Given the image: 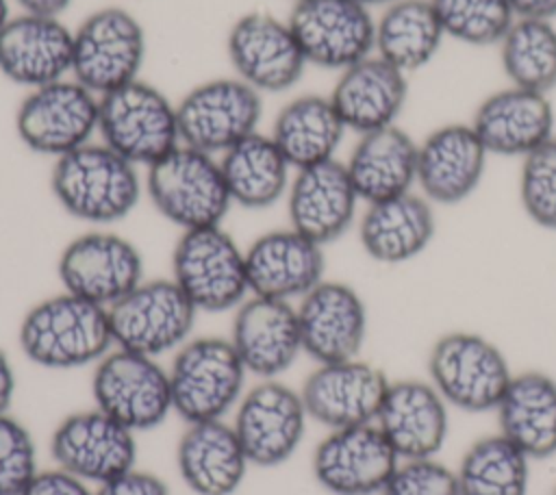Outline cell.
I'll return each instance as SVG.
<instances>
[{
    "mask_svg": "<svg viewBox=\"0 0 556 495\" xmlns=\"http://www.w3.org/2000/svg\"><path fill=\"white\" fill-rule=\"evenodd\" d=\"M50 189L74 219L106 226L135 211L143 187L135 163L102 141H89L54 158Z\"/></svg>",
    "mask_w": 556,
    "mask_h": 495,
    "instance_id": "obj_1",
    "label": "cell"
},
{
    "mask_svg": "<svg viewBox=\"0 0 556 495\" xmlns=\"http://www.w3.org/2000/svg\"><path fill=\"white\" fill-rule=\"evenodd\" d=\"M24 356L46 369H76L102 360L113 345L109 308L74 293L30 306L17 332Z\"/></svg>",
    "mask_w": 556,
    "mask_h": 495,
    "instance_id": "obj_2",
    "label": "cell"
},
{
    "mask_svg": "<svg viewBox=\"0 0 556 495\" xmlns=\"http://www.w3.org/2000/svg\"><path fill=\"white\" fill-rule=\"evenodd\" d=\"M154 208L180 230L222 226L232 200L215 154L178 143L146 174Z\"/></svg>",
    "mask_w": 556,
    "mask_h": 495,
    "instance_id": "obj_3",
    "label": "cell"
},
{
    "mask_svg": "<svg viewBox=\"0 0 556 495\" xmlns=\"http://www.w3.org/2000/svg\"><path fill=\"white\" fill-rule=\"evenodd\" d=\"M98 137L137 167H150L180 143L176 102L143 78L122 85L100 96Z\"/></svg>",
    "mask_w": 556,
    "mask_h": 495,
    "instance_id": "obj_4",
    "label": "cell"
},
{
    "mask_svg": "<svg viewBox=\"0 0 556 495\" xmlns=\"http://www.w3.org/2000/svg\"><path fill=\"white\" fill-rule=\"evenodd\" d=\"M172 406L187 423L222 419L241 399L245 367L230 339L185 341L167 369Z\"/></svg>",
    "mask_w": 556,
    "mask_h": 495,
    "instance_id": "obj_5",
    "label": "cell"
},
{
    "mask_svg": "<svg viewBox=\"0 0 556 495\" xmlns=\"http://www.w3.org/2000/svg\"><path fill=\"white\" fill-rule=\"evenodd\" d=\"M428 376L447 406L465 412L495 410L513 380L504 352L491 339L467 330L434 341Z\"/></svg>",
    "mask_w": 556,
    "mask_h": 495,
    "instance_id": "obj_6",
    "label": "cell"
},
{
    "mask_svg": "<svg viewBox=\"0 0 556 495\" xmlns=\"http://www.w3.org/2000/svg\"><path fill=\"white\" fill-rule=\"evenodd\" d=\"M172 278L200 313L237 308L250 295L245 250L222 226L182 230L172 254Z\"/></svg>",
    "mask_w": 556,
    "mask_h": 495,
    "instance_id": "obj_7",
    "label": "cell"
},
{
    "mask_svg": "<svg viewBox=\"0 0 556 495\" xmlns=\"http://www.w3.org/2000/svg\"><path fill=\"white\" fill-rule=\"evenodd\" d=\"M146 52V30L128 9H98L74 30L72 78L100 98L137 80Z\"/></svg>",
    "mask_w": 556,
    "mask_h": 495,
    "instance_id": "obj_8",
    "label": "cell"
},
{
    "mask_svg": "<svg viewBox=\"0 0 556 495\" xmlns=\"http://www.w3.org/2000/svg\"><path fill=\"white\" fill-rule=\"evenodd\" d=\"M198 313L174 278L141 280L109 306L113 345L156 358L189 341Z\"/></svg>",
    "mask_w": 556,
    "mask_h": 495,
    "instance_id": "obj_9",
    "label": "cell"
},
{
    "mask_svg": "<svg viewBox=\"0 0 556 495\" xmlns=\"http://www.w3.org/2000/svg\"><path fill=\"white\" fill-rule=\"evenodd\" d=\"M180 143L208 154H224L258 130L263 93L237 76L198 82L178 102Z\"/></svg>",
    "mask_w": 556,
    "mask_h": 495,
    "instance_id": "obj_10",
    "label": "cell"
},
{
    "mask_svg": "<svg viewBox=\"0 0 556 495\" xmlns=\"http://www.w3.org/2000/svg\"><path fill=\"white\" fill-rule=\"evenodd\" d=\"M98 104L100 98L72 76L28 89L15 113V132L28 150L59 158L93 141Z\"/></svg>",
    "mask_w": 556,
    "mask_h": 495,
    "instance_id": "obj_11",
    "label": "cell"
},
{
    "mask_svg": "<svg viewBox=\"0 0 556 495\" xmlns=\"http://www.w3.org/2000/svg\"><path fill=\"white\" fill-rule=\"evenodd\" d=\"M91 395L96 408L132 432L161 426L174 410L167 369L152 356L119 347L96 363Z\"/></svg>",
    "mask_w": 556,
    "mask_h": 495,
    "instance_id": "obj_12",
    "label": "cell"
},
{
    "mask_svg": "<svg viewBox=\"0 0 556 495\" xmlns=\"http://www.w3.org/2000/svg\"><path fill=\"white\" fill-rule=\"evenodd\" d=\"M287 24L308 65L343 72L374 54L376 17L356 0H298Z\"/></svg>",
    "mask_w": 556,
    "mask_h": 495,
    "instance_id": "obj_13",
    "label": "cell"
},
{
    "mask_svg": "<svg viewBox=\"0 0 556 495\" xmlns=\"http://www.w3.org/2000/svg\"><path fill=\"white\" fill-rule=\"evenodd\" d=\"M226 54L235 76L258 93L289 91L308 67L287 20L265 11L235 20L226 37Z\"/></svg>",
    "mask_w": 556,
    "mask_h": 495,
    "instance_id": "obj_14",
    "label": "cell"
},
{
    "mask_svg": "<svg viewBox=\"0 0 556 495\" xmlns=\"http://www.w3.org/2000/svg\"><path fill=\"white\" fill-rule=\"evenodd\" d=\"M56 274L63 291L109 308L143 280V256L130 239L91 230L63 248Z\"/></svg>",
    "mask_w": 556,
    "mask_h": 495,
    "instance_id": "obj_15",
    "label": "cell"
},
{
    "mask_svg": "<svg viewBox=\"0 0 556 495\" xmlns=\"http://www.w3.org/2000/svg\"><path fill=\"white\" fill-rule=\"evenodd\" d=\"M306 421L300 391L274 378L258 382L239 399L232 428L250 465L276 467L295 454Z\"/></svg>",
    "mask_w": 556,
    "mask_h": 495,
    "instance_id": "obj_16",
    "label": "cell"
},
{
    "mask_svg": "<svg viewBox=\"0 0 556 495\" xmlns=\"http://www.w3.org/2000/svg\"><path fill=\"white\" fill-rule=\"evenodd\" d=\"M397 465L376 423L330 430L313 452V475L332 495H380Z\"/></svg>",
    "mask_w": 556,
    "mask_h": 495,
    "instance_id": "obj_17",
    "label": "cell"
},
{
    "mask_svg": "<svg viewBox=\"0 0 556 495\" xmlns=\"http://www.w3.org/2000/svg\"><path fill=\"white\" fill-rule=\"evenodd\" d=\"M56 467L85 482L104 484L135 467V432L100 408L78 410L59 421L50 436Z\"/></svg>",
    "mask_w": 556,
    "mask_h": 495,
    "instance_id": "obj_18",
    "label": "cell"
},
{
    "mask_svg": "<svg viewBox=\"0 0 556 495\" xmlns=\"http://www.w3.org/2000/svg\"><path fill=\"white\" fill-rule=\"evenodd\" d=\"M391 380L376 365L350 358L317 365L304 380L300 395L308 419L328 430L376 423Z\"/></svg>",
    "mask_w": 556,
    "mask_h": 495,
    "instance_id": "obj_19",
    "label": "cell"
},
{
    "mask_svg": "<svg viewBox=\"0 0 556 495\" xmlns=\"http://www.w3.org/2000/svg\"><path fill=\"white\" fill-rule=\"evenodd\" d=\"M302 352L317 365L358 358L367 339V306L348 282L321 280L295 306Z\"/></svg>",
    "mask_w": 556,
    "mask_h": 495,
    "instance_id": "obj_20",
    "label": "cell"
},
{
    "mask_svg": "<svg viewBox=\"0 0 556 495\" xmlns=\"http://www.w3.org/2000/svg\"><path fill=\"white\" fill-rule=\"evenodd\" d=\"M489 152L469 122H447L417 141V187L432 204L465 202L482 182Z\"/></svg>",
    "mask_w": 556,
    "mask_h": 495,
    "instance_id": "obj_21",
    "label": "cell"
},
{
    "mask_svg": "<svg viewBox=\"0 0 556 495\" xmlns=\"http://www.w3.org/2000/svg\"><path fill=\"white\" fill-rule=\"evenodd\" d=\"M489 154L523 158L552 139L556 126L547 93L506 85L489 93L469 119Z\"/></svg>",
    "mask_w": 556,
    "mask_h": 495,
    "instance_id": "obj_22",
    "label": "cell"
},
{
    "mask_svg": "<svg viewBox=\"0 0 556 495\" xmlns=\"http://www.w3.org/2000/svg\"><path fill=\"white\" fill-rule=\"evenodd\" d=\"M358 202L345 163L330 158L295 169L287 189L289 226L319 245L332 243L352 226Z\"/></svg>",
    "mask_w": 556,
    "mask_h": 495,
    "instance_id": "obj_23",
    "label": "cell"
},
{
    "mask_svg": "<svg viewBox=\"0 0 556 495\" xmlns=\"http://www.w3.org/2000/svg\"><path fill=\"white\" fill-rule=\"evenodd\" d=\"M74 30L61 17L20 13L0 30V74L35 89L72 76Z\"/></svg>",
    "mask_w": 556,
    "mask_h": 495,
    "instance_id": "obj_24",
    "label": "cell"
},
{
    "mask_svg": "<svg viewBox=\"0 0 556 495\" xmlns=\"http://www.w3.org/2000/svg\"><path fill=\"white\" fill-rule=\"evenodd\" d=\"M250 295L300 300L324 280V245L298 230L278 228L256 237L245 250Z\"/></svg>",
    "mask_w": 556,
    "mask_h": 495,
    "instance_id": "obj_25",
    "label": "cell"
},
{
    "mask_svg": "<svg viewBox=\"0 0 556 495\" xmlns=\"http://www.w3.org/2000/svg\"><path fill=\"white\" fill-rule=\"evenodd\" d=\"M230 343L248 373L274 380L302 354L298 313L291 302L245 297L235 313Z\"/></svg>",
    "mask_w": 556,
    "mask_h": 495,
    "instance_id": "obj_26",
    "label": "cell"
},
{
    "mask_svg": "<svg viewBox=\"0 0 556 495\" xmlns=\"http://www.w3.org/2000/svg\"><path fill=\"white\" fill-rule=\"evenodd\" d=\"M447 408L430 380L406 378L389 384L376 426L400 460L434 458L450 432Z\"/></svg>",
    "mask_w": 556,
    "mask_h": 495,
    "instance_id": "obj_27",
    "label": "cell"
},
{
    "mask_svg": "<svg viewBox=\"0 0 556 495\" xmlns=\"http://www.w3.org/2000/svg\"><path fill=\"white\" fill-rule=\"evenodd\" d=\"M328 98L343 126L365 135L397 124L408 98V76L374 52L339 72Z\"/></svg>",
    "mask_w": 556,
    "mask_h": 495,
    "instance_id": "obj_28",
    "label": "cell"
},
{
    "mask_svg": "<svg viewBox=\"0 0 556 495\" xmlns=\"http://www.w3.org/2000/svg\"><path fill=\"white\" fill-rule=\"evenodd\" d=\"M432 206L417 191L367 204L358 221L365 254L382 265H402L417 258L437 232Z\"/></svg>",
    "mask_w": 556,
    "mask_h": 495,
    "instance_id": "obj_29",
    "label": "cell"
},
{
    "mask_svg": "<svg viewBox=\"0 0 556 495\" xmlns=\"http://www.w3.org/2000/svg\"><path fill=\"white\" fill-rule=\"evenodd\" d=\"M345 169L365 204L408 193L417 187V141L397 124L358 135Z\"/></svg>",
    "mask_w": 556,
    "mask_h": 495,
    "instance_id": "obj_30",
    "label": "cell"
},
{
    "mask_svg": "<svg viewBox=\"0 0 556 495\" xmlns=\"http://www.w3.org/2000/svg\"><path fill=\"white\" fill-rule=\"evenodd\" d=\"M176 465L195 495H232L250 462L235 428L213 419L187 426L178 439Z\"/></svg>",
    "mask_w": 556,
    "mask_h": 495,
    "instance_id": "obj_31",
    "label": "cell"
},
{
    "mask_svg": "<svg viewBox=\"0 0 556 495\" xmlns=\"http://www.w3.org/2000/svg\"><path fill=\"white\" fill-rule=\"evenodd\" d=\"M500 434L530 460L556 454V380L543 371L513 376L497 408Z\"/></svg>",
    "mask_w": 556,
    "mask_h": 495,
    "instance_id": "obj_32",
    "label": "cell"
},
{
    "mask_svg": "<svg viewBox=\"0 0 556 495\" xmlns=\"http://www.w3.org/2000/svg\"><path fill=\"white\" fill-rule=\"evenodd\" d=\"M345 132L328 96L304 93L278 111L269 135L289 165L302 169L337 158Z\"/></svg>",
    "mask_w": 556,
    "mask_h": 495,
    "instance_id": "obj_33",
    "label": "cell"
},
{
    "mask_svg": "<svg viewBox=\"0 0 556 495\" xmlns=\"http://www.w3.org/2000/svg\"><path fill=\"white\" fill-rule=\"evenodd\" d=\"M217 158L232 204L256 211L287 195L293 167L282 156L271 135L256 130Z\"/></svg>",
    "mask_w": 556,
    "mask_h": 495,
    "instance_id": "obj_34",
    "label": "cell"
},
{
    "mask_svg": "<svg viewBox=\"0 0 556 495\" xmlns=\"http://www.w3.org/2000/svg\"><path fill=\"white\" fill-rule=\"evenodd\" d=\"M445 41L430 0H395L376 20L374 52L406 76L434 61Z\"/></svg>",
    "mask_w": 556,
    "mask_h": 495,
    "instance_id": "obj_35",
    "label": "cell"
},
{
    "mask_svg": "<svg viewBox=\"0 0 556 495\" xmlns=\"http://www.w3.org/2000/svg\"><path fill=\"white\" fill-rule=\"evenodd\" d=\"M497 50L508 85L547 96L556 89L554 20L517 17L497 43Z\"/></svg>",
    "mask_w": 556,
    "mask_h": 495,
    "instance_id": "obj_36",
    "label": "cell"
},
{
    "mask_svg": "<svg viewBox=\"0 0 556 495\" xmlns=\"http://www.w3.org/2000/svg\"><path fill=\"white\" fill-rule=\"evenodd\" d=\"M456 478L460 495H528L530 458L497 432L469 445Z\"/></svg>",
    "mask_w": 556,
    "mask_h": 495,
    "instance_id": "obj_37",
    "label": "cell"
},
{
    "mask_svg": "<svg viewBox=\"0 0 556 495\" xmlns=\"http://www.w3.org/2000/svg\"><path fill=\"white\" fill-rule=\"evenodd\" d=\"M445 37L476 48L497 46L517 20L508 0H430Z\"/></svg>",
    "mask_w": 556,
    "mask_h": 495,
    "instance_id": "obj_38",
    "label": "cell"
},
{
    "mask_svg": "<svg viewBox=\"0 0 556 495\" xmlns=\"http://www.w3.org/2000/svg\"><path fill=\"white\" fill-rule=\"evenodd\" d=\"M519 202L545 230H556V135L521 158Z\"/></svg>",
    "mask_w": 556,
    "mask_h": 495,
    "instance_id": "obj_39",
    "label": "cell"
},
{
    "mask_svg": "<svg viewBox=\"0 0 556 495\" xmlns=\"http://www.w3.org/2000/svg\"><path fill=\"white\" fill-rule=\"evenodd\" d=\"M37 445L24 423L0 415V495H22L37 475Z\"/></svg>",
    "mask_w": 556,
    "mask_h": 495,
    "instance_id": "obj_40",
    "label": "cell"
},
{
    "mask_svg": "<svg viewBox=\"0 0 556 495\" xmlns=\"http://www.w3.org/2000/svg\"><path fill=\"white\" fill-rule=\"evenodd\" d=\"M380 495H460L456 471L434 458L400 460Z\"/></svg>",
    "mask_w": 556,
    "mask_h": 495,
    "instance_id": "obj_41",
    "label": "cell"
},
{
    "mask_svg": "<svg viewBox=\"0 0 556 495\" xmlns=\"http://www.w3.org/2000/svg\"><path fill=\"white\" fill-rule=\"evenodd\" d=\"M96 495H169V486L159 475L132 467L100 484Z\"/></svg>",
    "mask_w": 556,
    "mask_h": 495,
    "instance_id": "obj_42",
    "label": "cell"
},
{
    "mask_svg": "<svg viewBox=\"0 0 556 495\" xmlns=\"http://www.w3.org/2000/svg\"><path fill=\"white\" fill-rule=\"evenodd\" d=\"M22 495H96L89 482L76 478L74 473L56 467L48 471H37Z\"/></svg>",
    "mask_w": 556,
    "mask_h": 495,
    "instance_id": "obj_43",
    "label": "cell"
},
{
    "mask_svg": "<svg viewBox=\"0 0 556 495\" xmlns=\"http://www.w3.org/2000/svg\"><path fill=\"white\" fill-rule=\"evenodd\" d=\"M517 17H539L554 20L556 17V0H508Z\"/></svg>",
    "mask_w": 556,
    "mask_h": 495,
    "instance_id": "obj_44",
    "label": "cell"
},
{
    "mask_svg": "<svg viewBox=\"0 0 556 495\" xmlns=\"http://www.w3.org/2000/svg\"><path fill=\"white\" fill-rule=\"evenodd\" d=\"M15 395V373L9 356L0 347V415L9 412V406Z\"/></svg>",
    "mask_w": 556,
    "mask_h": 495,
    "instance_id": "obj_45",
    "label": "cell"
},
{
    "mask_svg": "<svg viewBox=\"0 0 556 495\" xmlns=\"http://www.w3.org/2000/svg\"><path fill=\"white\" fill-rule=\"evenodd\" d=\"M24 13H35V15H52L59 17L72 0H15Z\"/></svg>",
    "mask_w": 556,
    "mask_h": 495,
    "instance_id": "obj_46",
    "label": "cell"
},
{
    "mask_svg": "<svg viewBox=\"0 0 556 495\" xmlns=\"http://www.w3.org/2000/svg\"><path fill=\"white\" fill-rule=\"evenodd\" d=\"M11 20V11H9V0H0V30L4 28V24Z\"/></svg>",
    "mask_w": 556,
    "mask_h": 495,
    "instance_id": "obj_47",
    "label": "cell"
},
{
    "mask_svg": "<svg viewBox=\"0 0 556 495\" xmlns=\"http://www.w3.org/2000/svg\"><path fill=\"white\" fill-rule=\"evenodd\" d=\"M356 2H361V4H365V7H378V4H382V7H387V4H391V2H395V0H356Z\"/></svg>",
    "mask_w": 556,
    "mask_h": 495,
    "instance_id": "obj_48",
    "label": "cell"
},
{
    "mask_svg": "<svg viewBox=\"0 0 556 495\" xmlns=\"http://www.w3.org/2000/svg\"><path fill=\"white\" fill-rule=\"evenodd\" d=\"M552 495H556V488H554V493H552Z\"/></svg>",
    "mask_w": 556,
    "mask_h": 495,
    "instance_id": "obj_49",
    "label": "cell"
},
{
    "mask_svg": "<svg viewBox=\"0 0 556 495\" xmlns=\"http://www.w3.org/2000/svg\"><path fill=\"white\" fill-rule=\"evenodd\" d=\"M293 2H298V0H293Z\"/></svg>",
    "mask_w": 556,
    "mask_h": 495,
    "instance_id": "obj_50",
    "label": "cell"
}]
</instances>
